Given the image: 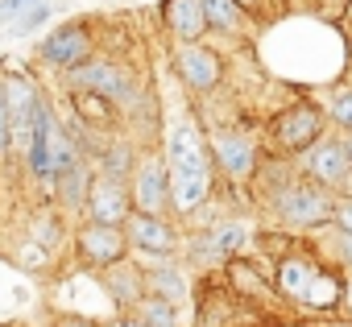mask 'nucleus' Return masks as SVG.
Wrapping results in <instances>:
<instances>
[{
	"mask_svg": "<svg viewBox=\"0 0 352 327\" xmlns=\"http://www.w3.org/2000/svg\"><path fill=\"white\" fill-rule=\"evenodd\" d=\"M302 170H307V179L315 183V187H323V191H340V183L348 179V157H344V145L336 141V137H323V141H315L307 153H302Z\"/></svg>",
	"mask_w": 352,
	"mask_h": 327,
	"instance_id": "11",
	"label": "nucleus"
},
{
	"mask_svg": "<svg viewBox=\"0 0 352 327\" xmlns=\"http://www.w3.org/2000/svg\"><path fill=\"white\" fill-rule=\"evenodd\" d=\"M245 240H249V232H245V224H220V228H212L199 245H195V261H228L232 253H241L245 249Z\"/></svg>",
	"mask_w": 352,
	"mask_h": 327,
	"instance_id": "16",
	"label": "nucleus"
},
{
	"mask_svg": "<svg viewBox=\"0 0 352 327\" xmlns=\"http://www.w3.org/2000/svg\"><path fill=\"white\" fill-rule=\"evenodd\" d=\"M54 108L42 100L38 112H34V128H30V145H25V157H30V174L50 183V128H54Z\"/></svg>",
	"mask_w": 352,
	"mask_h": 327,
	"instance_id": "14",
	"label": "nucleus"
},
{
	"mask_svg": "<svg viewBox=\"0 0 352 327\" xmlns=\"http://www.w3.org/2000/svg\"><path fill=\"white\" fill-rule=\"evenodd\" d=\"M34 245H42L46 253H54V245L63 240V216L58 212H38L34 216V232H30Z\"/></svg>",
	"mask_w": 352,
	"mask_h": 327,
	"instance_id": "25",
	"label": "nucleus"
},
{
	"mask_svg": "<svg viewBox=\"0 0 352 327\" xmlns=\"http://www.w3.org/2000/svg\"><path fill=\"white\" fill-rule=\"evenodd\" d=\"M174 71H179V79L191 91H212L220 83V75H224V63L204 42H187V46H179V54H174Z\"/></svg>",
	"mask_w": 352,
	"mask_h": 327,
	"instance_id": "12",
	"label": "nucleus"
},
{
	"mask_svg": "<svg viewBox=\"0 0 352 327\" xmlns=\"http://www.w3.org/2000/svg\"><path fill=\"white\" fill-rule=\"evenodd\" d=\"M75 120L87 128V124H108L112 120V104L108 100H100V95H91V91H75Z\"/></svg>",
	"mask_w": 352,
	"mask_h": 327,
	"instance_id": "24",
	"label": "nucleus"
},
{
	"mask_svg": "<svg viewBox=\"0 0 352 327\" xmlns=\"http://www.w3.org/2000/svg\"><path fill=\"white\" fill-rule=\"evenodd\" d=\"M58 327H96V323H87V319H63Z\"/></svg>",
	"mask_w": 352,
	"mask_h": 327,
	"instance_id": "35",
	"label": "nucleus"
},
{
	"mask_svg": "<svg viewBox=\"0 0 352 327\" xmlns=\"http://www.w3.org/2000/svg\"><path fill=\"white\" fill-rule=\"evenodd\" d=\"M13 149V137H9V112H5V87H0V157Z\"/></svg>",
	"mask_w": 352,
	"mask_h": 327,
	"instance_id": "30",
	"label": "nucleus"
},
{
	"mask_svg": "<svg viewBox=\"0 0 352 327\" xmlns=\"http://www.w3.org/2000/svg\"><path fill=\"white\" fill-rule=\"evenodd\" d=\"M133 315H137L145 327H174V302H166V298H157V294H145V298L133 306Z\"/></svg>",
	"mask_w": 352,
	"mask_h": 327,
	"instance_id": "23",
	"label": "nucleus"
},
{
	"mask_svg": "<svg viewBox=\"0 0 352 327\" xmlns=\"http://www.w3.org/2000/svg\"><path fill=\"white\" fill-rule=\"evenodd\" d=\"M50 187H54V195H58V203H63V207H83V199H87V187H91L87 161H79V166H71L67 174H58Z\"/></svg>",
	"mask_w": 352,
	"mask_h": 327,
	"instance_id": "21",
	"label": "nucleus"
},
{
	"mask_svg": "<svg viewBox=\"0 0 352 327\" xmlns=\"http://www.w3.org/2000/svg\"><path fill=\"white\" fill-rule=\"evenodd\" d=\"M34 5H42V0H0V25H13V21L25 17Z\"/></svg>",
	"mask_w": 352,
	"mask_h": 327,
	"instance_id": "29",
	"label": "nucleus"
},
{
	"mask_svg": "<svg viewBox=\"0 0 352 327\" xmlns=\"http://www.w3.org/2000/svg\"><path fill=\"white\" fill-rule=\"evenodd\" d=\"M50 21V5H46V0H42V5H34L25 17H17V30H9V34H17V38H30L38 25H46Z\"/></svg>",
	"mask_w": 352,
	"mask_h": 327,
	"instance_id": "26",
	"label": "nucleus"
},
{
	"mask_svg": "<svg viewBox=\"0 0 352 327\" xmlns=\"http://www.w3.org/2000/svg\"><path fill=\"white\" fill-rule=\"evenodd\" d=\"M129 203L141 216H166L170 207V179L162 157H141L129 174Z\"/></svg>",
	"mask_w": 352,
	"mask_h": 327,
	"instance_id": "5",
	"label": "nucleus"
},
{
	"mask_svg": "<svg viewBox=\"0 0 352 327\" xmlns=\"http://www.w3.org/2000/svg\"><path fill=\"white\" fill-rule=\"evenodd\" d=\"M327 116H331L340 128H352V87L331 95V104H327Z\"/></svg>",
	"mask_w": 352,
	"mask_h": 327,
	"instance_id": "27",
	"label": "nucleus"
},
{
	"mask_svg": "<svg viewBox=\"0 0 352 327\" xmlns=\"http://www.w3.org/2000/svg\"><path fill=\"white\" fill-rule=\"evenodd\" d=\"M208 153H212V166H220L232 183H245L257 170V149L241 128H212L208 137Z\"/></svg>",
	"mask_w": 352,
	"mask_h": 327,
	"instance_id": "6",
	"label": "nucleus"
},
{
	"mask_svg": "<svg viewBox=\"0 0 352 327\" xmlns=\"http://www.w3.org/2000/svg\"><path fill=\"white\" fill-rule=\"evenodd\" d=\"M162 17L170 25V34L179 38L183 46L187 42H199L208 34V21H204V5L199 0H166L162 5Z\"/></svg>",
	"mask_w": 352,
	"mask_h": 327,
	"instance_id": "15",
	"label": "nucleus"
},
{
	"mask_svg": "<svg viewBox=\"0 0 352 327\" xmlns=\"http://www.w3.org/2000/svg\"><path fill=\"white\" fill-rule=\"evenodd\" d=\"M274 212H278V220H282L286 228L307 232V228L331 224V216H336V199H331L323 187H315L311 179H302V183H286V187L274 195Z\"/></svg>",
	"mask_w": 352,
	"mask_h": 327,
	"instance_id": "2",
	"label": "nucleus"
},
{
	"mask_svg": "<svg viewBox=\"0 0 352 327\" xmlns=\"http://www.w3.org/2000/svg\"><path fill=\"white\" fill-rule=\"evenodd\" d=\"M100 174L129 183V174H133V149H129L124 141H116V145H108V149L100 153Z\"/></svg>",
	"mask_w": 352,
	"mask_h": 327,
	"instance_id": "22",
	"label": "nucleus"
},
{
	"mask_svg": "<svg viewBox=\"0 0 352 327\" xmlns=\"http://www.w3.org/2000/svg\"><path fill=\"white\" fill-rule=\"evenodd\" d=\"M108 327H145V323H141V319H137L133 311H124V315H116V319H112Z\"/></svg>",
	"mask_w": 352,
	"mask_h": 327,
	"instance_id": "32",
	"label": "nucleus"
},
{
	"mask_svg": "<svg viewBox=\"0 0 352 327\" xmlns=\"http://www.w3.org/2000/svg\"><path fill=\"white\" fill-rule=\"evenodd\" d=\"M166 179H170V207L179 216H191L195 207L208 203L212 195V153H208V137L199 133L195 120H174L170 137H166Z\"/></svg>",
	"mask_w": 352,
	"mask_h": 327,
	"instance_id": "1",
	"label": "nucleus"
},
{
	"mask_svg": "<svg viewBox=\"0 0 352 327\" xmlns=\"http://www.w3.org/2000/svg\"><path fill=\"white\" fill-rule=\"evenodd\" d=\"M331 327H352V323H331Z\"/></svg>",
	"mask_w": 352,
	"mask_h": 327,
	"instance_id": "37",
	"label": "nucleus"
},
{
	"mask_svg": "<svg viewBox=\"0 0 352 327\" xmlns=\"http://www.w3.org/2000/svg\"><path fill=\"white\" fill-rule=\"evenodd\" d=\"M344 145V157H348V166H352V133H348V141H340Z\"/></svg>",
	"mask_w": 352,
	"mask_h": 327,
	"instance_id": "36",
	"label": "nucleus"
},
{
	"mask_svg": "<svg viewBox=\"0 0 352 327\" xmlns=\"http://www.w3.org/2000/svg\"><path fill=\"white\" fill-rule=\"evenodd\" d=\"M124 240L133 249H141L145 257H170L179 249V232L170 228L166 216H141V212H133L124 220Z\"/></svg>",
	"mask_w": 352,
	"mask_h": 327,
	"instance_id": "13",
	"label": "nucleus"
},
{
	"mask_svg": "<svg viewBox=\"0 0 352 327\" xmlns=\"http://www.w3.org/2000/svg\"><path fill=\"white\" fill-rule=\"evenodd\" d=\"M270 137L278 141V149L302 157L315 141H323V108H319L315 100H298V104L282 108V112L270 120Z\"/></svg>",
	"mask_w": 352,
	"mask_h": 327,
	"instance_id": "4",
	"label": "nucleus"
},
{
	"mask_svg": "<svg viewBox=\"0 0 352 327\" xmlns=\"http://www.w3.org/2000/svg\"><path fill=\"white\" fill-rule=\"evenodd\" d=\"M67 83L75 91H91V95H100L108 104H133L137 100L133 75L120 63H112V58H87V63H79L75 71H67Z\"/></svg>",
	"mask_w": 352,
	"mask_h": 327,
	"instance_id": "3",
	"label": "nucleus"
},
{
	"mask_svg": "<svg viewBox=\"0 0 352 327\" xmlns=\"http://www.w3.org/2000/svg\"><path fill=\"white\" fill-rule=\"evenodd\" d=\"M75 245H79V257H83V265H91V269H112V265H120L124 261V253H129V240H124V228H112V224H83L79 228V236H75Z\"/></svg>",
	"mask_w": 352,
	"mask_h": 327,
	"instance_id": "8",
	"label": "nucleus"
},
{
	"mask_svg": "<svg viewBox=\"0 0 352 327\" xmlns=\"http://www.w3.org/2000/svg\"><path fill=\"white\" fill-rule=\"evenodd\" d=\"M340 257L352 265V236H348V232H340Z\"/></svg>",
	"mask_w": 352,
	"mask_h": 327,
	"instance_id": "33",
	"label": "nucleus"
},
{
	"mask_svg": "<svg viewBox=\"0 0 352 327\" xmlns=\"http://www.w3.org/2000/svg\"><path fill=\"white\" fill-rule=\"evenodd\" d=\"M141 278H145V294H157V298H166V302L187 298V278H183L179 265H170V261H157V265L141 269Z\"/></svg>",
	"mask_w": 352,
	"mask_h": 327,
	"instance_id": "19",
	"label": "nucleus"
},
{
	"mask_svg": "<svg viewBox=\"0 0 352 327\" xmlns=\"http://www.w3.org/2000/svg\"><path fill=\"white\" fill-rule=\"evenodd\" d=\"M17 261H21L25 269H46L50 253H46L42 245H34V240H21V249H17Z\"/></svg>",
	"mask_w": 352,
	"mask_h": 327,
	"instance_id": "28",
	"label": "nucleus"
},
{
	"mask_svg": "<svg viewBox=\"0 0 352 327\" xmlns=\"http://www.w3.org/2000/svg\"><path fill=\"white\" fill-rule=\"evenodd\" d=\"M0 87H5V112H9V137H13V149L25 153V145H30V128H34V112H38L42 95H38V87H34L25 75L0 79Z\"/></svg>",
	"mask_w": 352,
	"mask_h": 327,
	"instance_id": "7",
	"label": "nucleus"
},
{
	"mask_svg": "<svg viewBox=\"0 0 352 327\" xmlns=\"http://www.w3.org/2000/svg\"><path fill=\"white\" fill-rule=\"evenodd\" d=\"M104 286L112 290V298H116L124 311H133V306L145 298V278H141V269H133L129 261H120V265L104 269Z\"/></svg>",
	"mask_w": 352,
	"mask_h": 327,
	"instance_id": "18",
	"label": "nucleus"
},
{
	"mask_svg": "<svg viewBox=\"0 0 352 327\" xmlns=\"http://www.w3.org/2000/svg\"><path fill=\"white\" fill-rule=\"evenodd\" d=\"M236 5H241V9H253V13H261V9H265V0H236Z\"/></svg>",
	"mask_w": 352,
	"mask_h": 327,
	"instance_id": "34",
	"label": "nucleus"
},
{
	"mask_svg": "<svg viewBox=\"0 0 352 327\" xmlns=\"http://www.w3.org/2000/svg\"><path fill=\"white\" fill-rule=\"evenodd\" d=\"M87 216L91 224H112V228H124V220L133 216V203H129V183L120 179H91L87 187Z\"/></svg>",
	"mask_w": 352,
	"mask_h": 327,
	"instance_id": "10",
	"label": "nucleus"
},
{
	"mask_svg": "<svg viewBox=\"0 0 352 327\" xmlns=\"http://www.w3.org/2000/svg\"><path fill=\"white\" fill-rule=\"evenodd\" d=\"M323 265L315 261V257H307V253H290V257H282L278 261V290L286 294V298H302V290L315 282V273H319Z\"/></svg>",
	"mask_w": 352,
	"mask_h": 327,
	"instance_id": "17",
	"label": "nucleus"
},
{
	"mask_svg": "<svg viewBox=\"0 0 352 327\" xmlns=\"http://www.w3.org/2000/svg\"><path fill=\"white\" fill-rule=\"evenodd\" d=\"M38 54H42L50 67H58V71H75L79 63L91 58V34H87V25L67 21V25L50 30V38L38 46Z\"/></svg>",
	"mask_w": 352,
	"mask_h": 327,
	"instance_id": "9",
	"label": "nucleus"
},
{
	"mask_svg": "<svg viewBox=\"0 0 352 327\" xmlns=\"http://www.w3.org/2000/svg\"><path fill=\"white\" fill-rule=\"evenodd\" d=\"M331 220L340 224V232H348V236H352V199L336 203V216H331Z\"/></svg>",
	"mask_w": 352,
	"mask_h": 327,
	"instance_id": "31",
	"label": "nucleus"
},
{
	"mask_svg": "<svg viewBox=\"0 0 352 327\" xmlns=\"http://www.w3.org/2000/svg\"><path fill=\"white\" fill-rule=\"evenodd\" d=\"M199 5H204V21H208V30L228 34V38L245 34V9L236 5V0H199Z\"/></svg>",
	"mask_w": 352,
	"mask_h": 327,
	"instance_id": "20",
	"label": "nucleus"
}]
</instances>
